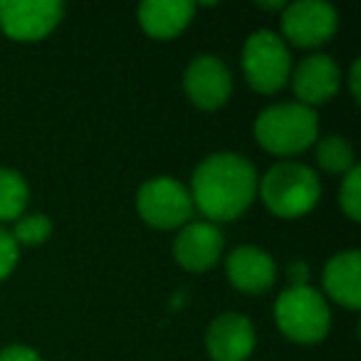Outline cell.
I'll use <instances>...</instances> for the list:
<instances>
[{
  "label": "cell",
  "instance_id": "cell-1",
  "mask_svg": "<svg viewBox=\"0 0 361 361\" xmlns=\"http://www.w3.org/2000/svg\"><path fill=\"white\" fill-rule=\"evenodd\" d=\"M257 180L255 166L245 156L221 151L196 166L188 193L208 223H226L243 216L255 201Z\"/></svg>",
  "mask_w": 361,
  "mask_h": 361
},
{
  "label": "cell",
  "instance_id": "cell-2",
  "mask_svg": "<svg viewBox=\"0 0 361 361\" xmlns=\"http://www.w3.org/2000/svg\"><path fill=\"white\" fill-rule=\"evenodd\" d=\"M257 193L277 218H300L317 206L322 196L319 176L305 164L280 161L260 180Z\"/></svg>",
  "mask_w": 361,
  "mask_h": 361
},
{
  "label": "cell",
  "instance_id": "cell-3",
  "mask_svg": "<svg viewBox=\"0 0 361 361\" xmlns=\"http://www.w3.org/2000/svg\"><path fill=\"white\" fill-rule=\"evenodd\" d=\"M252 131L257 144L265 151L275 156H295L317 141L319 121L314 109L300 102H287V104H272L262 109Z\"/></svg>",
  "mask_w": 361,
  "mask_h": 361
},
{
  "label": "cell",
  "instance_id": "cell-4",
  "mask_svg": "<svg viewBox=\"0 0 361 361\" xmlns=\"http://www.w3.org/2000/svg\"><path fill=\"white\" fill-rule=\"evenodd\" d=\"M275 322L287 339L297 344H317L329 334L331 312L314 287H287L275 302Z\"/></svg>",
  "mask_w": 361,
  "mask_h": 361
},
{
  "label": "cell",
  "instance_id": "cell-5",
  "mask_svg": "<svg viewBox=\"0 0 361 361\" xmlns=\"http://www.w3.org/2000/svg\"><path fill=\"white\" fill-rule=\"evenodd\" d=\"M243 72L260 94H275L290 82L292 57L285 40L272 30H257L243 45Z\"/></svg>",
  "mask_w": 361,
  "mask_h": 361
},
{
  "label": "cell",
  "instance_id": "cell-6",
  "mask_svg": "<svg viewBox=\"0 0 361 361\" xmlns=\"http://www.w3.org/2000/svg\"><path fill=\"white\" fill-rule=\"evenodd\" d=\"M136 211L141 221L159 231L183 228L193 216L188 188L171 176H156L136 191Z\"/></svg>",
  "mask_w": 361,
  "mask_h": 361
},
{
  "label": "cell",
  "instance_id": "cell-7",
  "mask_svg": "<svg viewBox=\"0 0 361 361\" xmlns=\"http://www.w3.org/2000/svg\"><path fill=\"white\" fill-rule=\"evenodd\" d=\"M65 16L57 0H3L0 30L16 42H37L47 37Z\"/></svg>",
  "mask_w": 361,
  "mask_h": 361
},
{
  "label": "cell",
  "instance_id": "cell-8",
  "mask_svg": "<svg viewBox=\"0 0 361 361\" xmlns=\"http://www.w3.org/2000/svg\"><path fill=\"white\" fill-rule=\"evenodd\" d=\"M339 25L334 6L324 0H297L282 11V35L297 47H319L329 42Z\"/></svg>",
  "mask_w": 361,
  "mask_h": 361
},
{
  "label": "cell",
  "instance_id": "cell-9",
  "mask_svg": "<svg viewBox=\"0 0 361 361\" xmlns=\"http://www.w3.org/2000/svg\"><path fill=\"white\" fill-rule=\"evenodd\" d=\"M183 90H186L188 99L198 109L216 111L231 99V92H233L231 70L216 55H196L186 67Z\"/></svg>",
  "mask_w": 361,
  "mask_h": 361
},
{
  "label": "cell",
  "instance_id": "cell-10",
  "mask_svg": "<svg viewBox=\"0 0 361 361\" xmlns=\"http://www.w3.org/2000/svg\"><path fill=\"white\" fill-rule=\"evenodd\" d=\"M206 349L213 361H247L255 349V326L245 314L223 312L208 326Z\"/></svg>",
  "mask_w": 361,
  "mask_h": 361
},
{
  "label": "cell",
  "instance_id": "cell-11",
  "mask_svg": "<svg viewBox=\"0 0 361 361\" xmlns=\"http://www.w3.org/2000/svg\"><path fill=\"white\" fill-rule=\"evenodd\" d=\"M223 255V233L216 223L198 221L180 228L173 243V257L183 270L203 272L211 270Z\"/></svg>",
  "mask_w": 361,
  "mask_h": 361
},
{
  "label": "cell",
  "instance_id": "cell-12",
  "mask_svg": "<svg viewBox=\"0 0 361 361\" xmlns=\"http://www.w3.org/2000/svg\"><path fill=\"white\" fill-rule=\"evenodd\" d=\"M290 80L300 104L314 109V106L334 99L339 92L341 75L329 55H310L292 70Z\"/></svg>",
  "mask_w": 361,
  "mask_h": 361
},
{
  "label": "cell",
  "instance_id": "cell-13",
  "mask_svg": "<svg viewBox=\"0 0 361 361\" xmlns=\"http://www.w3.org/2000/svg\"><path fill=\"white\" fill-rule=\"evenodd\" d=\"M226 272L235 290L247 292V295H262L275 285L277 265L270 252L255 245H243L228 255Z\"/></svg>",
  "mask_w": 361,
  "mask_h": 361
},
{
  "label": "cell",
  "instance_id": "cell-14",
  "mask_svg": "<svg viewBox=\"0 0 361 361\" xmlns=\"http://www.w3.org/2000/svg\"><path fill=\"white\" fill-rule=\"evenodd\" d=\"M139 25L146 35L154 40H171L178 32L188 27V23L196 16V3L191 0H146L141 3L139 11Z\"/></svg>",
  "mask_w": 361,
  "mask_h": 361
},
{
  "label": "cell",
  "instance_id": "cell-15",
  "mask_svg": "<svg viewBox=\"0 0 361 361\" xmlns=\"http://www.w3.org/2000/svg\"><path fill=\"white\" fill-rule=\"evenodd\" d=\"M324 290L336 305L346 310L361 307V255L359 250H344L329 257L324 265Z\"/></svg>",
  "mask_w": 361,
  "mask_h": 361
},
{
  "label": "cell",
  "instance_id": "cell-16",
  "mask_svg": "<svg viewBox=\"0 0 361 361\" xmlns=\"http://www.w3.org/2000/svg\"><path fill=\"white\" fill-rule=\"evenodd\" d=\"M30 188L23 173L13 169H0V223H16L25 213Z\"/></svg>",
  "mask_w": 361,
  "mask_h": 361
},
{
  "label": "cell",
  "instance_id": "cell-17",
  "mask_svg": "<svg viewBox=\"0 0 361 361\" xmlns=\"http://www.w3.org/2000/svg\"><path fill=\"white\" fill-rule=\"evenodd\" d=\"M317 164L326 173H349L354 169V149L344 136H324L317 141Z\"/></svg>",
  "mask_w": 361,
  "mask_h": 361
},
{
  "label": "cell",
  "instance_id": "cell-18",
  "mask_svg": "<svg viewBox=\"0 0 361 361\" xmlns=\"http://www.w3.org/2000/svg\"><path fill=\"white\" fill-rule=\"evenodd\" d=\"M18 245H42L52 235V221L42 213L20 216L16 221V228L11 233Z\"/></svg>",
  "mask_w": 361,
  "mask_h": 361
},
{
  "label": "cell",
  "instance_id": "cell-19",
  "mask_svg": "<svg viewBox=\"0 0 361 361\" xmlns=\"http://www.w3.org/2000/svg\"><path fill=\"white\" fill-rule=\"evenodd\" d=\"M339 206L349 221H361V169L354 166L339 186Z\"/></svg>",
  "mask_w": 361,
  "mask_h": 361
},
{
  "label": "cell",
  "instance_id": "cell-20",
  "mask_svg": "<svg viewBox=\"0 0 361 361\" xmlns=\"http://www.w3.org/2000/svg\"><path fill=\"white\" fill-rule=\"evenodd\" d=\"M18 255H20V245L16 243V238L11 235V231L0 228V280L11 277L18 265Z\"/></svg>",
  "mask_w": 361,
  "mask_h": 361
},
{
  "label": "cell",
  "instance_id": "cell-21",
  "mask_svg": "<svg viewBox=\"0 0 361 361\" xmlns=\"http://www.w3.org/2000/svg\"><path fill=\"white\" fill-rule=\"evenodd\" d=\"M0 361H42L35 349L25 344H13L0 351Z\"/></svg>",
  "mask_w": 361,
  "mask_h": 361
},
{
  "label": "cell",
  "instance_id": "cell-22",
  "mask_svg": "<svg viewBox=\"0 0 361 361\" xmlns=\"http://www.w3.org/2000/svg\"><path fill=\"white\" fill-rule=\"evenodd\" d=\"M287 277H290V282H292L290 287L307 285V277H310V265H307V262H302V260L292 262L290 270H287Z\"/></svg>",
  "mask_w": 361,
  "mask_h": 361
},
{
  "label": "cell",
  "instance_id": "cell-23",
  "mask_svg": "<svg viewBox=\"0 0 361 361\" xmlns=\"http://www.w3.org/2000/svg\"><path fill=\"white\" fill-rule=\"evenodd\" d=\"M349 90H351V97H354V102H359L361 97V62L356 60L354 65H351V72H349Z\"/></svg>",
  "mask_w": 361,
  "mask_h": 361
}]
</instances>
